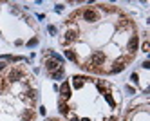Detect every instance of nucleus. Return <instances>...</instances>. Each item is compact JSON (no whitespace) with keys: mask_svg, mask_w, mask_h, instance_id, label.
Listing matches in <instances>:
<instances>
[{"mask_svg":"<svg viewBox=\"0 0 150 121\" xmlns=\"http://www.w3.org/2000/svg\"><path fill=\"white\" fill-rule=\"evenodd\" d=\"M105 63V56L103 54H94L92 58H91V65H94V67H98V65H103Z\"/></svg>","mask_w":150,"mask_h":121,"instance_id":"obj_1","label":"nucleus"},{"mask_svg":"<svg viewBox=\"0 0 150 121\" xmlns=\"http://www.w3.org/2000/svg\"><path fill=\"white\" fill-rule=\"evenodd\" d=\"M83 16H85L87 22H92V20L98 18V13L94 11V9H85V11H83Z\"/></svg>","mask_w":150,"mask_h":121,"instance_id":"obj_2","label":"nucleus"},{"mask_svg":"<svg viewBox=\"0 0 150 121\" xmlns=\"http://www.w3.org/2000/svg\"><path fill=\"white\" fill-rule=\"evenodd\" d=\"M136 49H138V36H132V38H130V42H128V51L134 52Z\"/></svg>","mask_w":150,"mask_h":121,"instance_id":"obj_3","label":"nucleus"},{"mask_svg":"<svg viewBox=\"0 0 150 121\" xmlns=\"http://www.w3.org/2000/svg\"><path fill=\"white\" fill-rule=\"evenodd\" d=\"M69 96H71V94H69V83H63V85H62V98L67 99Z\"/></svg>","mask_w":150,"mask_h":121,"instance_id":"obj_4","label":"nucleus"},{"mask_svg":"<svg viewBox=\"0 0 150 121\" xmlns=\"http://www.w3.org/2000/svg\"><path fill=\"white\" fill-rule=\"evenodd\" d=\"M20 76H22V72H20L18 69H13V71H11V74H9V80H11V82H15V80L20 78Z\"/></svg>","mask_w":150,"mask_h":121,"instance_id":"obj_5","label":"nucleus"},{"mask_svg":"<svg viewBox=\"0 0 150 121\" xmlns=\"http://www.w3.org/2000/svg\"><path fill=\"white\" fill-rule=\"evenodd\" d=\"M45 65H47V71H51V72H52L54 69H60V65H58L56 62H47Z\"/></svg>","mask_w":150,"mask_h":121,"instance_id":"obj_6","label":"nucleus"},{"mask_svg":"<svg viewBox=\"0 0 150 121\" xmlns=\"http://www.w3.org/2000/svg\"><path fill=\"white\" fill-rule=\"evenodd\" d=\"M72 85H74V87H76V89H80V87H81V85H83V78H80V76H76V78H74V82H72Z\"/></svg>","mask_w":150,"mask_h":121,"instance_id":"obj_7","label":"nucleus"},{"mask_svg":"<svg viewBox=\"0 0 150 121\" xmlns=\"http://www.w3.org/2000/svg\"><path fill=\"white\" fill-rule=\"evenodd\" d=\"M65 56L69 58V60H72V62H74V60H76V54H74L72 51H65Z\"/></svg>","mask_w":150,"mask_h":121,"instance_id":"obj_8","label":"nucleus"},{"mask_svg":"<svg viewBox=\"0 0 150 121\" xmlns=\"http://www.w3.org/2000/svg\"><path fill=\"white\" fill-rule=\"evenodd\" d=\"M36 44H38V40H36V38H33V40H29V44H27V45L31 47V45H36Z\"/></svg>","mask_w":150,"mask_h":121,"instance_id":"obj_9","label":"nucleus"},{"mask_svg":"<svg viewBox=\"0 0 150 121\" xmlns=\"http://www.w3.org/2000/svg\"><path fill=\"white\" fill-rule=\"evenodd\" d=\"M148 47H150V45H148V42H145V44H143V51L147 52V51H148Z\"/></svg>","mask_w":150,"mask_h":121,"instance_id":"obj_10","label":"nucleus"},{"mask_svg":"<svg viewBox=\"0 0 150 121\" xmlns=\"http://www.w3.org/2000/svg\"><path fill=\"white\" fill-rule=\"evenodd\" d=\"M4 67H5V65H4V63H0V71H2V69H4Z\"/></svg>","mask_w":150,"mask_h":121,"instance_id":"obj_11","label":"nucleus"}]
</instances>
